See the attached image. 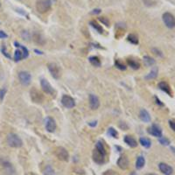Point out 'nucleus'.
<instances>
[{"label": "nucleus", "mask_w": 175, "mask_h": 175, "mask_svg": "<svg viewBox=\"0 0 175 175\" xmlns=\"http://www.w3.org/2000/svg\"><path fill=\"white\" fill-rule=\"evenodd\" d=\"M55 155L58 158V159H60L61 161H68V158H69V155L68 151L66 150L64 147H57L55 149Z\"/></svg>", "instance_id": "nucleus-6"}, {"label": "nucleus", "mask_w": 175, "mask_h": 175, "mask_svg": "<svg viewBox=\"0 0 175 175\" xmlns=\"http://www.w3.org/2000/svg\"><path fill=\"white\" fill-rule=\"evenodd\" d=\"M88 61L89 62L91 63L92 65L94 66V67H100L101 66V61L99 60V58L96 56H91L89 57V59H88Z\"/></svg>", "instance_id": "nucleus-26"}, {"label": "nucleus", "mask_w": 175, "mask_h": 175, "mask_svg": "<svg viewBox=\"0 0 175 175\" xmlns=\"http://www.w3.org/2000/svg\"><path fill=\"white\" fill-rule=\"evenodd\" d=\"M89 105H90V108L93 110L97 109L100 106V101L98 99V97L93 94L89 95Z\"/></svg>", "instance_id": "nucleus-15"}, {"label": "nucleus", "mask_w": 175, "mask_h": 175, "mask_svg": "<svg viewBox=\"0 0 175 175\" xmlns=\"http://www.w3.org/2000/svg\"><path fill=\"white\" fill-rule=\"evenodd\" d=\"M169 125H170L171 129L173 131H175V121L174 120H170L169 121Z\"/></svg>", "instance_id": "nucleus-39"}, {"label": "nucleus", "mask_w": 175, "mask_h": 175, "mask_svg": "<svg viewBox=\"0 0 175 175\" xmlns=\"http://www.w3.org/2000/svg\"><path fill=\"white\" fill-rule=\"evenodd\" d=\"M30 95L31 99H32V101L33 102H35V103H41L44 101L43 95H42L37 88H32L31 89Z\"/></svg>", "instance_id": "nucleus-5"}, {"label": "nucleus", "mask_w": 175, "mask_h": 175, "mask_svg": "<svg viewBox=\"0 0 175 175\" xmlns=\"http://www.w3.org/2000/svg\"><path fill=\"white\" fill-rule=\"evenodd\" d=\"M7 37H8V35L6 34L4 32L0 31V39H5V38H7Z\"/></svg>", "instance_id": "nucleus-40"}, {"label": "nucleus", "mask_w": 175, "mask_h": 175, "mask_svg": "<svg viewBox=\"0 0 175 175\" xmlns=\"http://www.w3.org/2000/svg\"><path fill=\"white\" fill-rule=\"evenodd\" d=\"M96 124H97V122H96V121H93V122H88V125L91 127L96 126Z\"/></svg>", "instance_id": "nucleus-42"}, {"label": "nucleus", "mask_w": 175, "mask_h": 175, "mask_svg": "<svg viewBox=\"0 0 175 175\" xmlns=\"http://www.w3.org/2000/svg\"><path fill=\"white\" fill-rule=\"evenodd\" d=\"M158 169L164 175H172L173 173L172 167L166 163H159L158 164Z\"/></svg>", "instance_id": "nucleus-13"}, {"label": "nucleus", "mask_w": 175, "mask_h": 175, "mask_svg": "<svg viewBox=\"0 0 175 175\" xmlns=\"http://www.w3.org/2000/svg\"><path fill=\"white\" fill-rule=\"evenodd\" d=\"M0 5H1V4H0Z\"/></svg>", "instance_id": "nucleus-47"}, {"label": "nucleus", "mask_w": 175, "mask_h": 175, "mask_svg": "<svg viewBox=\"0 0 175 175\" xmlns=\"http://www.w3.org/2000/svg\"><path fill=\"white\" fill-rule=\"evenodd\" d=\"M144 165H145V159H144V158L143 156L138 157L137 161H136V168L138 170H140V169H142L144 167Z\"/></svg>", "instance_id": "nucleus-22"}, {"label": "nucleus", "mask_w": 175, "mask_h": 175, "mask_svg": "<svg viewBox=\"0 0 175 175\" xmlns=\"http://www.w3.org/2000/svg\"><path fill=\"white\" fill-rule=\"evenodd\" d=\"M45 124H46V129L48 132H54L56 129V122L54 121V119L51 117H48L45 119Z\"/></svg>", "instance_id": "nucleus-12"}, {"label": "nucleus", "mask_w": 175, "mask_h": 175, "mask_svg": "<svg viewBox=\"0 0 175 175\" xmlns=\"http://www.w3.org/2000/svg\"><path fill=\"white\" fill-rule=\"evenodd\" d=\"M127 63H128V65L130 66L132 69L138 70L140 68V63L139 62H138L137 61H135V60L128 59V60H127Z\"/></svg>", "instance_id": "nucleus-23"}, {"label": "nucleus", "mask_w": 175, "mask_h": 175, "mask_svg": "<svg viewBox=\"0 0 175 175\" xmlns=\"http://www.w3.org/2000/svg\"><path fill=\"white\" fill-rule=\"evenodd\" d=\"M119 127L122 129V130H123V131H127L128 129H129V126L126 124V122H121L120 123H119Z\"/></svg>", "instance_id": "nucleus-37"}, {"label": "nucleus", "mask_w": 175, "mask_h": 175, "mask_svg": "<svg viewBox=\"0 0 175 175\" xmlns=\"http://www.w3.org/2000/svg\"><path fill=\"white\" fill-rule=\"evenodd\" d=\"M44 175H54V171L52 168V166H47L43 172Z\"/></svg>", "instance_id": "nucleus-29"}, {"label": "nucleus", "mask_w": 175, "mask_h": 175, "mask_svg": "<svg viewBox=\"0 0 175 175\" xmlns=\"http://www.w3.org/2000/svg\"><path fill=\"white\" fill-rule=\"evenodd\" d=\"M155 100H156V102H157V104H158L159 106H164L163 102H161V101L159 100V99L158 98L157 96H155Z\"/></svg>", "instance_id": "nucleus-41"}, {"label": "nucleus", "mask_w": 175, "mask_h": 175, "mask_svg": "<svg viewBox=\"0 0 175 175\" xmlns=\"http://www.w3.org/2000/svg\"><path fill=\"white\" fill-rule=\"evenodd\" d=\"M52 6V2L50 0H39L36 3V9L39 13H46Z\"/></svg>", "instance_id": "nucleus-3"}, {"label": "nucleus", "mask_w": 175, "mask_h": 175, "mask_svg": "<svg viewBox=\"0 0 175 175\" xmlns=\"http://www.w3.org/2000/svg\"><path fill=\"white\" fill-rule=\"evenodd\" d=\"M40 85H41V88H42V90H43L46 94H48V95H50V96H53L54 95V89H53V88L52 87V85L49 83L48 80H46V79H41V81H40Z\"/></svg>", "instance_id": "nucleus-8"}, {"label": "nucleus", "mask_w": 175, "mask_h": 175, "mask_svg": "<svg viewBox=\"0 0 175 175\" xmlns=\"http://www.w3.org/2000/svg\"><path fill=\"white\" fill-rule=\"evenodd\" d=\"M158 142L162 144V145H169L170 144V140L166 138L161 137V138H158Z\"/></svg>", "instance_id": "nucleus-32"}, {"label": "nucleus", "mask_w": 175, "mask_h": 175, "mask_svg": "<svg viewBox=\"0 0 175 175\" xmlns=\"http://www.w3.org/2000/svg\"><path fill=\"white\" fill-rule=\"evenodd\" d=\"M143 61H144V65L147 66V67H152V66L155 65V63H156L155 60L150 56H144L143 58Z\"/></svg>", "instance_id": "nucleus-25"}, {"label": "nucleus", "mask_w": 175, "mask_h": 175, "mask_svg": "<svg viewBox=\"0 0 175 175\" xmlns=\"http://www.w3.org/2000/svg\"><path fill=\"white\" fill-rule=\"evenodd\" d=\"M124 142L126 143L129 146H131V148H135L138 146V142L136 141V139L131 137V136H125L124 137Z\"/></svg>", "instance_id": "nucleus-20"}, {"label": "nucleus", "mask_w": 175, "mask_h": 175, "mask_svg": "<svg viewBox=\"0 0 175 175\" xmlns=\"http://www.w3.org/2000/svg\"><path fill=\"white\" fill-rule=\"evenodd\" d=\"M90 25H91L93 28H95V29H96V30L99 32V33H101V34L103 32V29H102V27L100 25H98V24L95 21V20H91V21H90Z\"/></svg>", "instance_id": "nucleus-28"}, {"label": "nucleus", "mask_w": 175, "mask_h": 175, "mask_svg": "<svg viewBox=\"0 0 175 175\" xmlns=\"http://www.w3.org/2000/svg\"><path fill=\"white\" fill-rule=\"evenodd\" d=\"M158 88L161 89L162 91L166 93L167 95H169L170 96H172V89H171L170 86L166 82H160L158 83Z\"/></svg>", "instance_id": "nucleus-17"}, {"label": "nucleus", "mask_w": 175, "mask_h": 175, "mask_svg": "<svg viewBox=\"0 0 175 175\" xmlns=\"http://www.w3.org/2000/svg\"><path fill=\"white\" fill-rule=\"evenodd\" d=\"M115 65H116V67L118 68V69H120V70L126 69V66L124 65V64H123V63H122V61H120V60H117V61H115Z\"/></svg>", "instance_id": "nucleus-31"}, {"label": "nucleus", "mask_w": 175, "mask_h": 175, "mask_svg": "<svg viewBox=\"0 0 175 175\" xmlns=\"http://www.w3.org/2000/svg\"><path fill=\"white\" fill-rule=\"evenodd\" d=\"M33 39H34V41H36V42H37L38 44H40V45H43V43H42V42L40 41L41 39L45 41V39H41V36H40L39 33H35L34 36H33Z\"/></svg>", "instance_id": "nucleus-33"}, {"label": "nucleus", "mask_w": 175, "mask_h": 175, "mask_svg": "<svg viewBox=\"0 0 175 175\" xmlns=\"http://www.w3.org/2000/svg\"><path fill=\"white\" fill-rule=\"evenodd\" d=\"M139 118L144 122H151V116L146 109H141L139 112Z\"/></svg>", "instance_id": "nucleus-18"}, {"label": "nucleus", "mask_w": 175, "mask_h": 175, "mask_svg": "<svg viewBox=\"0 0 175 175\" xmlns=\"http://www.w3.org/2000/svg\"><path fill=\"white\" fill-rule=\"evenodd\" d=\"M105 157H106L105 153L101 152L96 149H95V151L93 152V159L96 164H99V165L103 164L105 162Z\"/></svg>", "instance_id": "nucleus-9"}, {"label": "nucleus", "mask_w": 175, "mask_h": 175, "mask_svg": "<svg viewBox=\"0 0 175 175\" xmlns=\"http://www.w3.org/2000/svg\"><path fill=\"white\" fill-rule=\"evenodd\" d=\"M146 175H156V174H154V173H148V174Z\"/></svg>", "instance_id": "nucleus-45"}, {"label": "nucleus", "mask_w": 175, "mask_h": 175, "mask_svg": "<svg viewBox=\"0 0 175 175\" xmlns=\"http://www.w3.org/2000/svg\"><path fill=\"white\" fill-rule=\"evenodd\" d=\"M18 79H19V82L22 85L28 86L32 81V76H31L30 73H28L26 71H21L18 73Z\"/></svg>", "instance_id": "nucleus-7"}, {"label": "nucleus", "mask_w": 175, "mask_h": 175, "mask_svg": "<svg viewBox=\"0 0 175 175\" xmlns=\"http://www.w3.org/2000/svg\"><path fill=\"white\" fill-rule=\"evenodd\" d=\"M148 133L150 135L157 137V138H161L162 137V131L159 127L156 124H152V126L148 129Z\"/></svg>", "instance_id": "nucleus-16"}, {"label": "nucleus", "mask_w": 175, "mask_h": 175, "mask_svg": "<svg viewBox=\"0 0 175 175\" xmlns=\"http://www.w3.org/2000/svg\"><path fill=\"white\" fill-rule=\"evenodd\" d=\"M5 93H6V89H5V88H2V89L0 90V101H3Z\"/></svg>", "instance_id": "nucleus-38"}, {"label": "nucleus", "mask_w": 175, "mask_h": 175, "mask_svg": "<svg viewBox=\"0 0 175 175\" xmlns=\"http://www.w3.org/2000/svg\"><path fill=\"white\" fill-rule=\"evenodd\" d=\"M101 12V10L100 9H95V10H93V12H92V14H98V13Z\"/></svg>", "instance_id": "nucleus-43"}, {"label": "nucleus", "mask_w": 175, "mask_h": 175, "mask_svg": "<svg viewBox=\"0 0 175 175\" xmlns=\"http://www.w3.org/2000/svg\"><path fill=\"white\" fill-rule=\"evenodd\" d=\"M139 143L142 146H144V148H150L152 145V141L147 138H140Z\"/></svg>", "instance_id": "nucleus-24"}, {"label": "nucleus", "mask_w": 175, "mask_h": 175, "mask_svg": "<svg viewBox=\"0 0 175 175\" xmlns=\"http://www.w3.org/2000/svg\"><path fill=\"white\" fill-rule=\"evenodd\" d=\"M152 51L153 53H155L157 56L163 57V53H162L161 51H160V50H158V49H157V48H152Z\"/></svg>", "instance_id": "nucleus-35"}, {"label": "nucleus", "mask_w": 175, "mask_h": 175, "mask_svg": "<svg viewBox=\"0 0 175 175\" xmlns=\"http://www.w3.org/2000/svg\"><path fill=\"white\" fill-rule=\"evenodd\" d=\"M7 144L13 148H19L23 145L22 139L15 133H10L7 136Z\"/></svg>", "instance_id": "nucleus-2"}, {"label": "nucleus", "mask_w": 175, "mask_h": 175, "mask_svg": "<svg viewBox=\"0 0 175 175\" xmlns=\"http://www.w3.org/2000/svg\"><path fill=\"white\" fill-rule=\"evenodd\" d=\"M158 74V69L157 67H154L151 70V72L144 78L146 80H153V79L157 78Z\"/></svg>", "instance_id": "nucleus-21"}, {"label": "nucleus", "mask_w": 175, "mask_h": 175, "mask_svg": "<svg viewBox=\"0 0 175 175\" xmlns=\"http://www.w3.org/2000/svg\"><path fill=\"white\" fill-rule=\"evenodd\" d=\"M132 175H136L135 173H134V172H133V173H132Z\"/></svg>", "instance_id": "nucleus-46"}, {"label": "nucleus", "mask_w": 175, "mask_h": 175, "mask_svg": "<svg viewBox=\"0 0 175 175\" xmlns=\"http://www.w3.org/2000/svg\"><path fill=\"white\" fill-rule=\"evenodd\" d=\"M48 70L51 73L52 76L54 79H59L61 76V71L59 67L55 64V63H49L48 65Z\"/></svg>", "instance_id": "nucleus-11"}, {"label": "nucleus", "mask_w": 175, "mask_h": 175, "mask_svg": "<svg viewBox=\"0 0 175 175\" xmlns=\"http://www.w3.org/2000/svg\"><path fill=\"white\" fill-rule=\"evenodd\" d=\"M35 52H37V53H39V54H42V52H40V51H38V50H35Z\"/></svg>", "instance_id": "nucleus-44"}, {"label": "nucleus", "mask_w": 175, "mask_h": 175, "mask_svg": "<svg viewBox=\"0 0 175 175\" xmlns=\"http://www.w3.org/2000/svg\"><path fill=\"white\" fill-rule=\"evenodd\" d=\"M162 19L166 27L172 29L175 27V17L170 12H165L162 16Z\"/></svg>", "instance_id": "nucleus-4"}, {"label": "nucleus", "mask_w": 175, "mask_h": 175, "mask_svg": "<svg viewBox=\"0 0 175 175\" xmlns=\"http://www.w3.org/2000/svg\"><path fill=\"white\" fill-rule=\"evenodd\" d=\"M127 39H128L129 42L134 44V45H138V36L133 34V33H131V34L128 35Z\"/></svg>", "instance_id": "nucleus-27"}, {"label": "nucleus", "mask_w": 175, "mask_h": 175, "mask_svg": "<svg viewBox=\"0 0 175 175\" xmlns=\"http://www.w3.org/2000/svg\"><path fill=\"white\" fill-rule=\"evenodd\" d=\"M2 166L4 167V172L6 173L7 175H12L14 173V168H13V166H12V164H10L9 162L7 161H4L2 163Z\"/></svg>", "instance_id": "nucleus-19"}, {"label": "nucleus", "mask_w": 175, "mask_h": 175, "mask_svg": "<svg viewBox=\"0 0 175 175\" xmlns=\"http://www.w3.org/2000/svg\"><path fill=\"white\" fill-rule=\"evenodd\" d=\"M103 175H119L116 172V171L114 170H107L106 172H103Z\"/></svg>", "instance_id": "nucleus-36"}, {"label": "nucleus", "mask_w": 175, "mask_h": 175, "mask_svg": "<svg viewBox=\"0 0 175 175\" xmlns=\"http://www.w3.org/2000/svg\"><path fill=\"white\" fill-rule=\"evenodd\" d=\"M118 166L122 170H126L129 167V159L125 155H122L118 159Z\"/></svg>", "instance_id": "nucleus-14"}, {"label": "nucleus", "mask_w": 175, "mask_h": 175, "mask_svg": "<svg viewBox=\"0 0 175 175\" xmlns=\"http://www.w3.org/2000/svg\"><path fill=\"white\" fill-rule=\"evenodd\" d=\"M99 20H100L103 25H105L106 26H109V21L107 18L105 17H100L99 18Z\"/></svg>", "instance_id": "nucleus-34"}, {"label": "nucleus", "mask_w": 175, "mask_h": 175, "mask_svg": "<svg viewBox=\"0 0 175 175\" xmlns=\"http://www.w3.org/2000/svg\"><path fill=\"white\" fill-rule=\"evenodd\" d=\"M61 103H62V105L64 107L68 108V109H72V108H74V106H75V102H74V99L71 96H68V95H65V96H62V98H61Z\"/></svg>", "instance_id": "nucleus-10"}, {"label": "nucleus", "mask_w": 175, "mask_h": 175, "mask_svg": "<svg viewBox=\"0 0 175 175\" xmlns=\"http://www.w3.org/2000/svg\"><path fill=\"white\" fill-rule=\"evenodd\" d=\"M14 45H15V47L20 48V49H18V50L15 51V53H14V61H21L22 59H26V58L28 57L29 52H28V50H27V48L26 47L22 46V45L18 43V42H15Z\"/></svg>", "instance_id": "nucleus-1"}, {"label": "nucleus", "mask_w": 175, "mask_h": 175, "mask_svg": "<svg viewBox=\"0 0 175 175\" xmlns=\"http://www.w3.org/2000/svg\"><path fill=\"white\" fill-rule=\"evenodd\" d=\"M108 134H109V136H111L114 138H118V131H116L114 128H112V127L109 128V130H108Z\"/></svg>", "instance_id": "nucleus-30"}]
</instances>
